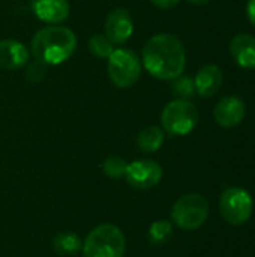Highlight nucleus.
<instances>
[{"mask_svg": "<svg viewBox=\"0 0 255 257\" xmlns=\"http://www.w3.org/2000/svg\"><path fill=\"white\" fill-rule=\"evenodd\" d=\"M107 71L111 83L119 89H129L141 77L140 56L129 48H114L107 59Z\"/></svg>", "mask_w": 255, "mask_h": 257, "instance_id": "39448f33", "label": "nucleus"}, {"mask_svg": "<svg viewBox=\"0 0 255 257\" xmlns=\"http://www.w3.org/2000/svg\"><path fill=\"white\" fill-rule=\"evenodd\" d=\"M171 90L173 93L180 98V99H191L195 95V86H194V80L189 77H177L173 80L171 84Z\"/></svg>", "mask_w": 255, "mask_h": 257, "instance_id": "aec40b11", "label": "nucleus"}, {"mask_svg": "<svg viewBox=\"0 0 255 257\" xmlns=\"http://www.w3.org/2000/svg\"><path fill=\"white\" fill-rule=\"evenodd\" d=\"M126 182L137 190H149L162 179V167L153 160H135L128 164Z\"/></svg>", "mask_w": 255, "mask_h": 257, "instance_id": "6e6552de", "label": "nucleus"}, {"mask_svg": "<svg viewBox=\"0 0 255 257\" xmlns=\"http://www.w3.org/2000/svg\"><path fill=\"white\" fill-rule=\"evenodd\" d=\"M246 17L249 20V23L255 26V0H248L246 5Z\"/></svg>", "mask_w": 255, "mask_h": 257, "instance_id": "5701e85b", "label": "nucleus"}, {"mask_svg": "<svg viewBox=\"0 0 255 257\" xmlns=\"http://www.w3.org/2000/svg\"><path fill=\"white\" fill-rule=\"evenodd\" d=\"M114 47L110 42V39L104 33L92 35L89 39V51L99 59H108V56L113 53Z\"/></svg>", "mask_w": 255, "mask_h": 257, "instance_id": "a211bd4d", "label": "nucleus"}, {"mask_svg": "<svg viewBox=\"0 0 255 257\" xmlns=\"http://www.w3.org/2000/svg\"><path fill=\"white\" fill-rule=\"evenodd\" d=\"M165 140V134L164 130L155 125L146 126L144 130H141L137 136V146L141 152L144 154H153L156 151H159L164 145Z\"/></svg>", "mask_w": 255, "mask_h": 257, "instance_id": "2eb2a0df", "label": "nucleus"}, {"mask_svg": "<svg viewBox=\"0 0 255 257\" xmlns=\"http://www.w3.org/2000/svg\"><path fill=\"white\" fill-rule=\"evenodd\" d=\"M233 60L243 69H255V36L249 33L236 35L230 42Z\"/></svg>", "mask_w": 255, "mask_h": 257, "instance_id": "4468645a", "label": "nucleus"}, {"mask_svg": "<svg viewBox=\"0 0 255 257\" xmlns=\"http://www.w3.org/2000/svg\"><path fill=\"white\" fill-rule=\"evenodd\" d=\"M141 63L152 77L164 81H173L185 71V47L173 33L153 35L143 47Z\"/></svg>", "mask_w": 255, "mask_h": 257, "instance_id": "f257e3e1", "label": "nucleus"}, {"mask_svg": "<svg viewBox=\"0 0 255 257\" xmlns=\"http://www.w3.org/2000/svg\"><path fill=\"white\" fill-rule=\"evenodd\" d=\"M134 33V20L128 9L116 8L113 9L104 23V35L110 39L113 45H123L131 39Z\"/></svg>", "mask_w": 255, "mask_h": 257, "instance_id": "1a4fd4ad", "label": "nucleus"}, {"mask_svg": "<svg viewBox=\"0 0 255 257\" xmlns=\"http://www.w3.org/2000/svg\"><path fill=\"white\" fill-rule=\"evenodd\" d=\"M126 167H128V163L122 157H119V155H110L102 163L104 173L108 178H111V179H120V178H123L125 173H126Z\"/></svg>", "mask_w": 255, "mask_h": 257, "instance_id": "6ab92c4d", "label": "nucleus"}, {"mask_svg": "<svg viewBox=\"0 0 255 257\" xmlns=\"http://www.w3.org/2000/svg\"><path fill=\"white\" fill-rule=\"evenodd\" d=\"M53 248L59 256L71 257L78 254L83 248V242L77 233L62 232L57 233L53 239Z\"/></svg>", "mask_w": 255, "mask_h": 257, "instance_id": "dca6fc26", "label": "nucleus"}, {"mask_svg": "<svg viewBox=\"0 0 255 257\" xmlns=\"http://www.w3.org/2000/svg\"><path fill=\"white\" fill-rule=\"evenodd\" d=\"M209 217L207 200L197 193L182 196L171 209V221L183 230L200 229Z\"/></svg>", "mask_w": 255, "mask_h": 257, "instance_id": "423d86ee", "label": "nucleus"}, {"mask_svg": "<svg viewBox=\"0 0 255 257\" xmlns=\"http://www.w3.org/2000/svg\"><path fill=\"white\" fill-rule=\"evenodd\" d=\"M200 120L197 107L189 99L176 98L165 104L161 113V125L170 136H188L195 130Z\"/></svg>", "mask_w": 255, "mask_h": 257, "instance_id": "20e7f679", "label": "nucleus"}, {"mask_svg": "<svg viewBox=\"0 0 255 257\" xmlns=\"http://www.w3.org/2000/svg\"><path fill=\"white\" fill-rule=\"evenodd\" d=\"M180 0H150L152 5H155L159 9H171L174 8Z\"/></svg>", "mask_w": 255, "mask_h": 257, "instance_id": "4be33fe9", "label": "nucleus"}, {"mask_svg": "<svg viewBox=\"0 0 255 257\" xmlns=\"http://www.w3.org/2000/svg\"><path fill=\"white\" fill-rule=\"evenodd\" d=\"M171 235H173V224L167 220H158L149 227V241L156 247L170 241Z\"/></svg>", "mask_w": 255, "mask_h": 257, "instance_id": "f3484780", "label": "nucleus"}, {"mask_svg": "<svg viewBox=\"0 0 255 257\" xmlns=\"http://www.w3.org/2000/svg\"><path fill=\"white\" fill-rule=\"evenodd\" d=\"M222 81H224V77H222V71L219 69V66L204 65L201 69H198L194 78L195 93L200 95L201 98H210L219 92Z\"/></svg>", "mask_w": 255, "mask_h": 257, "instance_id": "ddd939ff", "label": "nucleus"}, {"mask_svg": "<svg viewBox=\"0 0 255 257\" xmlns=\"http://www.w3.org/2000/svg\"><path fill=\"white\" fill-rule=\"evenodd\" d=\"M30 9L39 21L47 24H60L71 14L68 0H30Z\"/></svg>", "mask_w": 255, "mask_h": 257, "instance_id": "9b49d317", "label": "nucleus"}, {"mask_svg": "<svg viewBox=\"0 0 255 257\" xmlns=\"http://www.w3.org/2000/svg\"><path fill=\"white\" fill-rule=\"evenodd\" d=\"M254 211V200L248 190L242 187L227 188L219 199V214L230 226L245 224Z\"/></svg>", "mask_w": 255, "mask_h": 257, "instance_id": "0eeeda50", "label": "nucleus"}, {"mask_svg": "<svg viewBox=\"0 0 255 257\" xmlns=\"http://www.w3.org/2000/svg\"><path fill=\"white\" fill-rule=\"evenodd\" d=\"M47 75V65L36 60L35 62H30L26 65V72H24V77L29 83L32 84H36V83H41Z\"/></svg>", "mask_w": 255, "mask_h": 257, "instance_id": "412c9836", "label": "nucleus"}, {"mask_svg": "<svg viewBox=\"0 0 255 257\" xmlns=\"http://www.w3.org/2000/svg\"><path fill=\"white\" fill-rule=\"evenodd\" d=\"M186 2H189L192 5H197V6H201V5H206L209 0H186Z\"/></svg>", "mask_w": 255, "mask_h": 257, "instance_id": "b1692460", "label": "nucleus"}, {"mask_svg": "<svg viewBox=\"0 0 255 257\" xmlns=\"http://www.w3.org/2000/svg\"><path fill=\"white\" fill-rule=\"evenodd\" d=\"M246 114V105L245 102L234 95L225 96L219 99V102L215 105L213 117L216 123L222 128H234L240 125Z\"/></svg>", "mask_w": 255, "mask_h": 257, "instance_id": "9d476101", "label": "nucleus"}, {"mask_svg": "<svg viewBox=\"0 0 255 257\" xmlns=\"http://www.w3.org/2000/svg\"><path fill=\"white\" fill-rule=\"evenodd\" d=\"M30 53L26 45L15 39H2L0 41V68L14 71L21 69L29 63Z\"/></svg>", "mask_w": 255, "mask_h": 257, "instance_id": "f8f14e48", "label": "nucleus"}, {"mask_svg": "<svg viewBox=\"0 0 255 257\" xmlns=\"http://www.w3.org/2000/svg\"><path fill=\"white\" fill-rule=\"evenodd\" d=\"M77 35L66 26L51 24L39 29L30 42L33 57L47 66L65 63L77 50Z\"/></svg>", "mask_w": 255, "mask_h": 257, "instance_id": "f03ea898", "label": "nucleus"}, {"mask_svg": "<svg viewBox=\"0 0 255 257\" xmlns=\"http://www.w3.org/2000/svg\"><path fill=\"white\" fill-rule=\"evenodd\" d=\"M81 251L84 257H123L126 239L117 226L104 223L86 236Z\"/></svg>", "mask_w": 255, "mask_h": 257, "instance_id": "7ed1b4c3", "label": "nucleus"}]
</instances>
